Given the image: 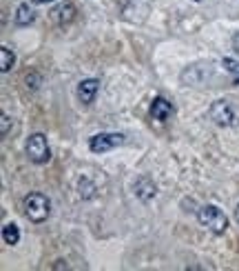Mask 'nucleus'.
<instances>
[{"label": "nucleus", "instance_id": "1", "mask_svg": "<svg viewBox=\"0 0 239 271\" xmlns=\"http://www.w3.org/2000/svg\"><path fill=\"white\" fill-rule=\"evenodd\" d=\"M22 211H25V216H27V220L29 222L40 225V222H45L47 218H49L51 200L45 196V193L33 191V193H29V196H25V200H22Z\"/></svg>", "mask_w": 239, "mask_h": 271}, {"label": "nucleus", "instance_id": "2", "mask_svg": "<svg viewBox=\"0 0 239 271\" xmlns=\"http://www.w3.org/2000/svg\"><path fill=\"white\" fill-rule=\"evenodd\" d=\"M197 220H199V225L206 227L210 234H215V236H222L224 231L228 229L226 213H224L219 207H215V204H204V207H199Z\"/></svg>", "mask_w": 239, "mask_h": 271}, {"label": "nucleus", "instance_id": "11", "mask_svg": "<svg viewBox=\"0 0 239 271\" xmlns=\"http://www.w3.org/2000/svg\"><path fill=\"white\" fill-rule=\"evenodd\" d=\"M13 65H16V54H13L7 45H2L0 47V71L7 74V71L13 69Z\"/></svg>", "mask_w": 239, "mask_h": 271}, {"label": "nucleus", "instance_id": "12", "mask_svg": "<svg viewBox=\"0 0 239 271\" xmlns=\"http://www.w3.org/2000/svg\"><path fill=\"white\" fill-rule=\"evenodd\" d=\"M2 240L4 245H18L20 242V227L16 225V222H9V225L2 227Z\"/></svg>", "mask_w": 239, "mask_h": 271}, {"label": "nucleus", "instance_id": "20", "mask_svg": "<svg viewBox=\"0 0 239 271\" xmlns=\"http://www.w3.org/2000/svg\"><path fill=\"white\" fill-rule=\"evenodd\" d=\"M235 85H239V76H237V78H235Z\"/></svg>", "mask_w": 239, "mask_h": 271}, {"label": "nucleus", "instance_id": "3", "mask_svg": "<svg viewBox=\"0 0 239 271\" xmlns=\"http://www.w3.org/2000/svg\"><path fill=\"white\" fill-rule=\"evenodd\" d=\"M27 158L33 165H45L51 158V149L47 145V136L45 134H31L27 140Z\"/></svg>", "mask_w": 239, "mask_h": 271}, {"label": "nucleus", "instance_id": "13", "mask_svg": "<svg viewBox=\"0 0 239 271\" xmlns=\"http://www.w3.org/2000/svg\"><path fill=\"white\" fill-rule=\"evenodd\" d=\"M9 127H11V118H9L7 113H2V116H0V136L2 138L9 136Z\"/></svg>", "mask_w": 239, "mask_h": 271}, {"label": "nucleus", "instance_id": "10", "mask_svg": "<svg viewBox=\"0 0 239 271\" xmlns=\"http://www.w3.org/2000/svg\"><path fill=\"white\" fill-rule=\"evenodd\" d=\"M33 20H36V13H33V9L29 7V2H22L20 7L16 9V25L18 27H29Z\"/></svg>", "mask_w": 239, "mask_h": 271}, {"label": "nucleus", "instance_id": "18", "mask_svg": "<svg viewBox=\"0 0 239 271\" xmlns=\"http://www.w3.org/2000/svg\"><path fill=\"white\" fill-rule=\"evenodd\" d=\"M33 4H47V2H54V0H31Z\"/></svg>", "mask_w": 239, "mask_h": 271}, {"label": "nucleus", "instance_id": "14", "mask_svg": "<svg viewBox=\"0 0 239 271\" xmlns=\"http://www.w3.org/2000/svg\"><path fill=\"white\" fill-rule=\"evenodd\" d=\"M222 65H224V69H226V71H231V74L239 76V63H237V60H233V58H224V60H222Z\"/></svg>", "mask_w": 239, "mask_h": 271}, {"label": "nucleus", "instance_id": "16", "mask_svg": "<svg viewBox=\"0 0 239 271\" xmlns=\"http://www.w3.org/2000/svg\"><path fill=\"white\" fill-rule=\"evenodd\" d=\"M233 49H235L237 54H239V34L233 36Z\"/></svg>", "mask_w": 239, "mask_h": 271}, {"label": "nucleus", "instance_id": "17", "mask_svg": "<svg viewBox=\"0 0 239 271\" xmlns=\"http://www.w3.org/2000/svg\"><path fill=\"white\" fill-rule=\"evenodd\" d=\"M62 267H66V263H64V260H56L54 269H62Z\"/></svg>", "mask_w": 239, "mask_h": 271}, {"label": "nucleus", "instance_id": "19", "mask_svg": "<svg viewBox=\"0 0 239 271\" xmlns=\"http://www.w3.org/2000/svg\"><path fill=\"white\" fill-rule=\"evenodd\" d=\"M235 218H237V222H239V204H237V209H235Z\"/></svg>", "mask_w": 239, "mask_h": 271}, {"label": "nucleus", "instance_id": "15", "mask_svg": "<svg viewBox=\"0 0 239 271\" xmlns=\"http://www.w3.org/2000/svg\"><path fill=\"white\" fill-rule=\"evenodd\" d=\"M27 85L31 83V89H38V85H40V76H36V74H27Z\"/></svg>", "mask_w": 239, "mask_h": 271}, {"label": "nucleus", "instance_id": "8", "mask_svg": "<svg viewBox=\"0 0 239 271\" xmlns=\"http://www.w3.org/2000/svg\"><path fill=\"white\" fill-rule=\"evenodd\" d=\"M75 16H78V11H75V4H71V2L60 4V7H56L54 11H51V18H54L56 25H60V27L71 25V22L75 20Z\"/></svg>", "mask_w": 239, "mask_h": 271}, {"label": "nucleus", "instance_id": "5", "mask_svg": "<svg viewBox=\"0 0 239 271\" xmlns=\"http://www.w3.org/2000/svg\"><path fill=\"white\" fill-rule=\"evenodd\" d=\"M120 145H124V136L122 134H109V131L91 136V140H89V149L93 151V154H104V151H111Z\"/></svg>", "mask_w": 239, "mask_h": 271}, {"label": "nucleus", "instance_id": "4", "mask_svg": "<svg viewBox=\"0 0 239 271\" xmlns=\"http://www.w3.org/2000/svg\"><path fill=\"white\" fill-rule=\"evenodd\" d=\"M208 116H210V120H213L215 125H219V127H233L237 122L235 111H233L231 102H226V100H215L213 104H210Z\"/></svg>", "mask_w": 239, "mask_h": 271}, {"label": "nucleus", "instance_id": "9", "mask_svg": "<svg viewBox=\"0 0 239 271\" xmlns=\"http://www.w3.org/2000/svg\"><path fill=\"white\" fill-rule=\"evenodd\" d=\"M151 116H153V120L166 122L173 116V107H171V102H166L164 98H155V100L151 102Z\"/></svg>", "mask_w": 239, "mask_h": 271}, {"label": "nucleus", "instance_id": "6", "mask_svg": "<svg viewBox=\"0 0 239 271\" xmlns=\"http://www.w3.org/2000/svg\"><path fill=\"white\" fill-rule=\"evenodd\" d=\"M133 189H135V196L140 198L142 202H151L153 198H155V193H157L155 182H153V178H151V176H146V174H142L140 178L135 180Z\"/></svg>", "mask_w": 239, "mask_h": 271}, {"label": "nucleus", "instance_id": "7", "mask_svg": "<svg viewBox=\"0 0 239 271\" xmlns=\"http://www.w3.org/2000/svg\"><path fill=\"white\" fill-rule=\"evenodd\" d=\"M98 91H100V80L98 78H87L78 85V98L82 104L93 102L95 96H98Z\"/></svg>", "mask_w": 239, "mask_h": 271}]
</instances>
